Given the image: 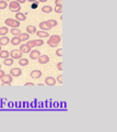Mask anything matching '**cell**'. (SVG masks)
<instances>
[{
  "mask_svg": "<svg viewBox=\"0 0 117 132\" xmlns=\"http://www.w3.org/2000/svg\"><path fill=\"white\" fill-rule=\"evenodd\" d=\"M12 76L10 74H5V76L1 78V82H2V85H10L12 83Z\"/></svg>",
  "mask_w": 117,
  "mask_h": 132,
  "instance_id": "obj_4",
  "label": "cell"
},
{
  "mask_svg": "<svg viewBox=\"0 0 117 132\" xmlns=\"http://www.w3.org/2000/svg\"><path fill=\"white\" fill-rule=\"evenodd\" d=\"M8 33V27H1L0 28V35L5 36Z\"/></svg>",
  "mask_w": 117,
  "mask_h": 132,
  "instance_id": "obj_25",
  "label": "cell"
},
{
  "mask_svg": "<svg viewBox=\"0 0 117 132\" xmlns=\"http://www.w3.org/2000/svg\"><path fill=\"white\" fill-rule=\"evenodd\" d=\"M8 7V2L6 0H0V10H3Z\"/></svg>",
  "mask_w": 117,
  "mask_h": 132,
  "instance_id": "obj_24",
  "label": "cell"
},
{
  "mask_svg": "<svg viewBox=\"0 0 117 132\" xmlns=\"http://www.w3.org/2000/svg\"><path fill=\"white\" fill-rule=\"evenodd\" d=\"M6 1H7V2H8V1H12V0H6Z\"/></svg>",
  "mask_w": 117,
  "mask_h": 132,
  "instance_id": "obj_40",
  "label": "cell"
},
{
  "mask_svg": "<svg viewBox=\"0 0 117 132\" xmlns=\"http://www.w3.org/2000/svg\"><path fill=\"white\" fill-rule=\"evenodd\" d=\"M16 18H17L18 21H25V20H26V17H25V14H24V13H21V12H17Z\"/></svg>",
  "mask_w": 117,
  "mask_h": 132,
  "instance_id": "obj_15",
  "label": "cell"
},
{
  "mask_svg": "<svg viewBox=\"0 0 117 132\" xmlns=\"http://www.w3.org/2000/svg\"><path fill=\"white\" fill-rule=\"evenodd\" d=\"M30 75H31L32 78L37 79V78H39V77L42 76V71H39V69H35V71H32L31 72Z\"/></svg>",
  "mask_w": 117,
  "mask_h": 132,
  "instance_id": "obj_10",
  "label": "cell"
},
{
  "mask_svg": "<svg viewBox=\"0 0 117 132\" xmlns=\"http://www.w3.org/2000/svg\"><path fill=\"white\" fill-rule=\"evenodd\" d=\"M19 38L21 40V42L22 41H27V40L30 39V34H28V33H21V34L19 35Z\"/></svg>",
  "mask_w": 117,
  "mask_h": 132,
  "instance_id": "obj_17",
  "label": "cell"
},
{
  "mask_svg": "<svg viewBox=\"0 0 117 132\" xmlns=\"http://www.w3.org/2000/svg\"><path fill=\"white\" fill-rule=\"evenodd\" d=\"M38 27H39V29H41V30H43V31H47V32H48L50 29H52L50 24H49L47 21H43V22H41Z\"/></svg>",
  "mask_w": 117,
  "mask_h": 132,
  "instance_id": "obj_6",
  "label": "cell"
},
{
  "mask_svg": "<svg viewBox=\"0 0 117 132\" xmlns=\"http://www.w3.org/2000/svg\"><path fill=\"white\" fill-rule=\"evenodd\" d=\"M0 67H1V64H0Z\"/></svg>",
  "mask_w": 117,
  "mask_h": 132,
  "instance_id": "obj_42",
  "label": "cell"
},
{
  "mask_svg": "<svg viewBox=\"0 0 117 132\" xmlns=\"http://www.w3.org/2000/svg\"><path fill=\"white\" fill-rule=\"evenodd\" d=\"M5 23L7 27H11V28H19L20 27V21H18L17 19H7L5 21Z\"/></svg>",
  "mask_w": 117,
  "mask_h": 132,
  "instance_id": "obj_3",
  "label": "cell"
},
{
  "mask_svg": "<svg viewBox=\"0 0 117 132\" xmlns=\"http://www.w3.org/2000/svg\"><path fill=\"white\" fill-rule=\"evenodd\" d=\"M19 64H20V66H26V65H28V60L27 58L21 57V58H19Z\"/></svg>",
  "mask_w": 117,
  "mask_h": 132,
  "instance_id": "obj_19",
  "label": "cell"
},
{
  "mask_svg": "<svg viewBox=\"0 0 117 132\" xmlns=\"http://www.w3.org/2000/svg\"><path fill=\"white\" fill-rule=\"evenodd\" d=\"M5 74H6V73H5V71H1V69H0V79H1L2 77L5 76Z\"/></svg>",
  "mask_w": 117,
  "mask_h": 132,
  "instance_id": "obj_34",
  "label": "cell"
},
{
  "mask_svg": "<svg viewBox=\"0 0 117 132\" xmlns=\"http://www.w3.org/2000/svg\"><path fill=\"white\" fill-rule=\"evenodd\" d=\"M11 43H12V45H20L21 40L19 36H14V38H12V40H11Z\"/></svg>",
  "mask_w": 117,
  "mask_h": 132,
  "instance_id": "obj_18",
  "label": "cell"
},
{
  "mask_svg": "<svg viewBox=\"0 0 117 132\" xmlns=\"http://www.w3.org/2000/svg\"><path fill=\"white\" fill-rule=\"evenodd\" d=\"M57 68L59 69V71H63V62H59V63L57 64Z\"/></svg>",
  "mask_w": 117,
  "mask_h": 132,
  "instance_id": "obj_32",
  "label": "cell"
},
{
  "mask_svg": "<svg viewBox=\"0 0 117 132\" xmlns=\"http://www.w3.org/2000/svg\"><path fill=\"white\" fill-rule=\"evenodd\" d=\"M56 55H57V56H63V50H61V49H58V50L56 51Z\"/></svg>",
  "mask_w": 117,
  "mask_h": 132,
  "instance_id": "obj_30",
  "label": "cell"
},
{
  "mask_svg": "<svg viewBox=\"0 0 117 132\" xmlns=\"http://www.w3.org/2000/svg\"><path fill=\"white\" fill-rule=\"evenodd\" d=\"M47 22H48V23L50 24V27H52V28H54V27H56V25H57V21H56V20L50 19V20H48Z\"/></svg>",
  "mask_w": 117,
  "mask_h": 132,
  "instance_id": "obj_26",
  "label": "cell"
},
{
  "mask_svg": "<svg viewBox=\"0 0 117 132\" xmlns=\"http://www.w3.org/2000/svg\"><path fill=\"white\" fill-rule=\"evenodd\" d=\"M11 34L14 35V36H19L21 34V31L18 28H12L11 29Z\"/></svg>",
  "mask_w": 117,
  "mask_h": 132,
  "instance_id": "obj_21",
  "label": "cell"
},
{
  "mask_svg": "<svg viewBox=\"0 0 117 132\" xmlns=\"http://www.w3.org/2000/svg\"><path fill=\"white\" fill-rule=\"evenodd\" d=\"M63 5V0H55V6H61Z\"/></svg>",
  "mask_w": 117,
  "mask_h": 132,
  "instance_id": "obj_31",
  "label": "cell"
},
{
  "mask_svg": "<svg viewBox=\"0 0 117 132\" xmlns=\"http://www.w3.org/2000/svg\"><path fill=\"white\" fill-rule=\"evenodd\" d=\"M3 64L6 66H11L13 64V58L11 57H8V58H5V62H3Z\"/></svg>",
  "mask_w": 117,
  "mask_h": 132,
  "instance_id": "obj_23",
  "label": "cell"
},
{
  "mask_svg": "<svg viewBox=\"0 0 117 132\" xmlns=\"http://www.w3.org/2000/svg\"><path fill=\"white\" fill-rule=\"evenodd\" d=\"M38 63L39 64H47L49 62V57L47 56V55H41L38 58Z\"/></svg>",
  "mask_w": 117,
  "mask_h": 132,
  "instance_id": "obj_12",
  "label": "cell"
},
{
  "mask_svg": "<svg viewBox=\"0 0 117 132\" xmlns=\"http://www.w3.org/2000/svg\"><path fill=\"white\" fill-rule=\"evenodd\" d=\"M17 1L19 2V3H24L25 1H26V0H17Z\"/></svg>",
  "mask_w": 117,
  "mask_h": 132,
  "instance_id": "obj_36",
  "label": "cell"
},
{
  "mask_svg": "<svg viewBox=\"0 0 117 132\" xmlns=\"http://www.w3.org/2000/svg\"><path fill=\"white\" fill-rule=\"evenodd\" d=\"M31 49L30 45L26 43V44H20V51L22 53H30L31 52Z\"/></svg>",
  "mask_w": 117,
  "mask_h": 132,
  "instance_id": "obj_7",
  "label": "cell"
},
{
  "mask_svg": "<svg viewBox=\"0 0 117 132\" xmlns=\"http://www.w3.org/2000/svg\"><path fill=\"white\" fill-rule=\"evenodd\" d=\"M0 51H1V45H0Z\"/></svg>",
  "mask_w": 117,
  "mask_h": 132,
  "instance_id": "obj_41",
  "label": "cell"
},
{
  "mask_svg": "<svg viewBox=\"0 0 117 132\" xmlns=\"http://www.w3.org/2000/svg\"><path fill=\"white\" fill-rule=\"evenodd\" d=\"M43 44H44V42H43V40H42V39L35 40V45H36V46H42Z\"/></svg>",
  "mask_w": 117,
  "mask_h": 132,
  "instance_id": "obj_28",
  "label": "cell"
},
{
  "mask_svg": "<svg viewBox=\"0 0 117 132\" xmlns=\"http://www.w3.org/2000/svg\"><path fill=\"white\" fill-rule=\"evenodd\" d=\"M36 35H38V38H47V36H49L48 32L47 31H43V30H39V31H36Z\"/></svg>",
  "mask_w": 117,
  "mask_h": 132,
  "instance_id": "obj_13",
  "label": "cell"
},
{
  "mask_svg": "<svg viewBox=\"0 0 117 132\" xmlns=\"http://www.w3.org/2000/svg\"><path fill=\"white\" fill-rule=\"evenodd\" d=\"M27 44L30 45V47H34V46H36V45H35V40H31V41H28Z\"/></svg>",
  "mask_w": 117,
  "mask_h": 132,
  "instance_id": "obj_29",
  "label": "cell"
},
{
  "mask_svg": "<svg viewBox=\"0 0 117 132\" xmlns=\"http://www.w3.org/2000/svg\"><path fill=\"white\" fill-rule=\"evenodd\" d=\"M42 11L43 12H45V13H50L53 11V8L50 6H44L42 8Z\"/></svg>",
  "mask_w": 117,
  "mask_h": 132,
  "instance_id": "obj_22",
  "label": "cell"
},
{
  "mask_svg": "<svg viewBox=\"0 0 117 132\" xmlns=\"http://www.w3.org/2000/svg\"><path fill=\"white\" fill-rule=\"evenodd\" d=\"M26 33H28V34L36 33V28L34 27V25H27L26 27Z\"/></svg>",
  "mask_w": 117,
  "mask_h": 132,
  "instance_id": "obj_16",
  "label": "cell"
},
{
  "mask_svg": "<svg viewBox=\"0 0 117 132\" xmlns=\"http://www.w3.org/2000/svg\"><path fill=\"white\" fill-rule=\"evenodd\" d=\"M26 1H30V2H35V1H37V0H26Z\"/></svg>",
  "mask_w": 117,
  "mask_h": 132,
  "instance_id": "obj_38",
  "label": "cell"
},
{
  "mask_svg": "<svg viewBox=\"0 0 117 132\" xmlns=\"http://www.w3.org/2000/svg\"><path fill=\"white\" fill-rule=\"evenodd\" d=\"M41 56V52L37 50H33L30 52V58L31 60H37V58Z\"/></svg>",
  "mask_w": 117,
  "mask_h": 132,
  "instance_id": "obj_8",
  "label": "cell"
},
{
  "mask_svg": "<svg viewBox=\"0 0 117 132\" xmlns=\"http://www.w3.org/2000/svg\"><path fill=\"white\" fill-rule=\"evenodd\" d=\"M37 1H41V2H46L47 0H37Z\"/></svg>",
  "mask_w": 117,
  "mask_h": 132,
  "instance_id": "obj_39",
  "label": "cell"
},
{
  "mask_svg": "<svg viewBox=\"0 0 117 132\" xmlns=\"http://www.w3.org/2000/svg\"><path fill=\"white\" fill-rule=\"evenodd\" d=\"M57 80H58V82H59L60 84H63V75H59V76H58V77H57Z\"/></svg>",
  "mask_w": 117,
  "mask_h": 132,
  "instance_id": "obj_33",
  "label": "cell"
},
{
  "mask_svg": "<svg viewBox=\"0 0 117 132\" xmlns=\"http://www.w3.org/2000/svg\"><path fill=\"white\" fill-rule=\"evenodd\" d=\"M10 42V40L8 36H1L0 38V45H8V43Z\"/></svg>",
  "mask_w": 117,
  "mask_h": 132,
  "instance_id": "obj_14",
  "label": "cell"
},
{
  "mask_svg": "<svg viewBox=\"0 0 117 132\" xmlns=\"http://www.w3.org/2000/svg\"><path fill=\"white\" fill-rule=\"evenodd\" d=\"M0 57L1 58H8V57H10V53L8 52V51H0Z\"/></svg>",
  "mask_w": 117,
  "mask_h": 132,
  "instance_id": "obj_20",
  "label": "cell"
},
{
  "mask_svg": "<svg viewBox=\"0 0 117 132\" xmlns=\"http://www.w3.org/2000/svg\"><path fill=\"white\" fill-rule=\"evenodd\" d=\"M33 8H36V7H37V5H36V1H35V3H33Z\"/></svg>",
  "mask_w": 117,
  "mask_h": 132,
  "instance_id": "obj_37",
  "label": "cell"
},
{
  "mask_svg": "<svg viewBox=\"0 0 117 132\" xmlns=\"http://www.w3.org/2000/svg\"><path fill=\"white\" fill-rule=\"evenodd\" d=\"M25 86H31V87H33V86H34V84H33V83H26V84H25Z\"/></svg>",
  "mask_w": 117,
  "mask_h": 132,
  "instance_id": "obj_35",
  "label": "cell"
},
{
  "mask_svg": "<svg viewBox=\"0 0 117 132\" xmlns=\"http://www.w3.org/2000/svg\"><path fill=\"white\" fill-rule=\"evenodd\" d=\"M61 41V38L59 35H50L49 36V39H48V41H47V44H48V46L50 47H56L58 44L60 43Z\"/></svg>",
  "mask_w": 117,
  "mask_h": 132,
  "instance_id": "obj_1",
  "label": "cell"
},
{
  "mask_svg": "<svg viewBox=\"0 0 117 132\" xmlns=\"http://www.w3.org/2000/svg\"><path fill=\"white\" fill-rule=\"evenodd\" d=\"M55 84H56V79L54 78V77H46V79H45V85L47 86H54Z\"/></svg>",
  "mask_w": 117,
  "mask_h": 132,
  "instance_id": "obj_11",
  "label": "cell"
},
{
  "mask_svg": "<svg viewBox=\"0 0 117 132\" xmlns=\"http://www.w3.org/2000/svg\"><path fill=\"white\" fill-rule=\"evenodd\" d=\"M22 53L20 50H13L12 52L10 53V57L11 58H13V60H19V58H21L22 57Z\"/></svg>",
  "mask_w": 117,
  "mask_h": 132,
  "instance_id": "obj_5",
  "label": "cell"
},
{
  "mask_svg": "<svg viewBox=\"0 0 117 132\" xmlns=\"http://www.w3.org/2000/svg\"><path fill=\"white\" fill-rule=\"evenodd\" d=\"M54 10L56 11L57 13H61V12H63V6H56Z\"/></svg>",
  "mask_w": 117,
  "mask_h": 132,
  "instance_id": "obj_27",
  "label": "cell"
},
{
  "mask_svg": "<svg viewBox=\"0 0 117 132\" xmlns=\"http://www.w3.org/2000/svg\"><path fill=\"white\" fill-rule=\"evenodd\" d=\"M9 74L12 76V77H19V76H21V74H22V71L20 68H12L10 71V73Z\"/></svg>",
  "mask_w": 117,
  "mask_h": 132,
  "instance_id": "obj_9",
  "label": "cell"
},
{
  "mask_svg": "<svg viewBox=\"0 0 117 132\" xmlns=\"http://www.w3.org/2000/svg\"><path fill=\"white\" fill-rule=\"evenodd\" d=\"M9 7V9L12 11V12H20V10H21V6H20V3L17 1V0H12V1H10V3L8 5Z\"/></svg>",
  "mask_w": 117,
  "mask_h": 132,
  "instance_id": "obj_2",
  "label": "cell"
}]
</instances>
